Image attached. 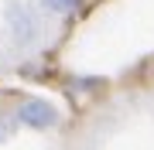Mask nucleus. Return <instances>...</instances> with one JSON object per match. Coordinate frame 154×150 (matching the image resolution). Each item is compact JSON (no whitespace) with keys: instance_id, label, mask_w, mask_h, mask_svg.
<instances>
[{"instance_id":"7ed1b4c3","label":"nucleus","mask_w":154,"mask_h":150,"mask_svg":"<svg viewBox=\"0 0 154 150\" xmlns=\"http://www.w3.org/2000/svg\"><path fill=\"white\" fill-rule=\"evenodd\" d=\"M17 126H21V123H17V116H7V113H0V143H7V140L17 133Z\"/></svg>"},{"instance_id":"20e7f679","label":"nucleus","mask_w":154,"mask_h":150,"mask_svg":"<svg viewBox=\"0 0 154 150\" xmlns=\"http://www.w3.org/2000/svg\"><path fill=\"white\" fill-rule=\"evenodd\" d=\"M38 4H41L48 14H65V10L75 7V0H38Z\"/></svg>"},{"instance_id":"f257e3e1","label":"nucleus","mask_w":154,"mask_h":150,"mask_svg":"<svg viewBox=\"0 0 154 150\" xmlns=\"http://www.w3.org/2000/svg\"><path fill=\"white\" fill-rule=\"evenodd\" d=\"M4 24H7V31H11L14 45L31 48L34 41H38V17H34L31 7L21 4V0H11V4L4 7Z\"/></svg>"},{"instance_id":"f03ea898","label":"nucleus","mask_w":154,"mask_h":150,"mask_svg":"<svg viewBox=\"0 0 154 150\" xmlns=\"http://www.w3.org/2000/svg\"><path fill=\"white\" fill-rule=\"evenodd\" d=\"M14 116H17L21 126H28V130H51V126H58V109L48 99H41V96L24 99L14 109Z\"/></svg>"}]
</instances>
